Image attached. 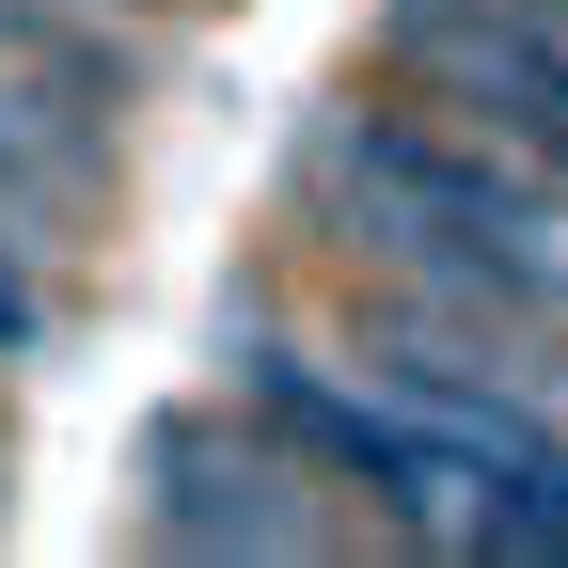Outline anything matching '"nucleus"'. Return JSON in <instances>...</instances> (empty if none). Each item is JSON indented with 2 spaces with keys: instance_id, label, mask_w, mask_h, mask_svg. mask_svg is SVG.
<instances>
[{
  "instance_id": "1",
  "label": "nucleus",
  "mask_w": 568,
  "mask_h": 568,
  "mask_svg": "<svg viewBox=\"0 0 568 568\" xmlns=\"http://www.w3.org/2000/svg\"><path fill=\"white\" fill-rule=\"evenodd\" d=\"M237 410L268 426V443H301L316 489H364L395 552H458L474 537V474L426 443L364 364H316V347H284V332H237Z\"/></svg>"
},
{
  "instance_id": "2",
  "label": "nucleus",
  "mask_w": 568,
  "mask_h": 568,
  "mask_svg": "<svg viewBox=\"0 0 568 568\" xmlns=\"http://www.w3.org/2000/svg\"><path fill=\"white\" fill-rule=\"evenodd\" d=\"M142 506H126V537L142 552H268V568H301V552H364L379 521H347V506H316V458L301 443H268L253 410H159L142 426Z\"/></svg>"
},
{
  "instance_id": "3",
  "label": "nucleus",
  "mask_w": 568,
  "mask_h": 568,
  "mask_svg": "<svg viewBox=\"0 0 568 568\" xmlns=\"http://www.w3.org/2000/svg\"><path fill=\"white\" fill-rule=\"evenodd\" d=\"M395 63L443 80V111H474L568 190V48L537 32V0H395Z\"/></svg>"
},
{
  "instance_id": "4",
  "label": "nucleus",
  "mask_w": 568,
  "mask_h": 568,
  "mask_svg": "<svg viewBox=\"0 0 568 568\" xmlns=\"http://www.w3.org/2000/svg\"><path fill=\"white\" fill-rule=\"evenodd\" d=\"M111 190H126L111 111H80V95H48V80H17V63H0V222H17L32 253H95Z\"/></svg>"
},
{
  "instance_id": "5",
  "label": "nucleus",
  "mask_w": 568,
  "mask_h": 568,
  "mask_svg": "<svg viewBox=\"0 0 568 568\" xmlns=\"http://www.w3.org/2000/svg\"><path fill=\"white\" fill-rule=\"evenodd\" d=\"M48 347H63V253L0 222V364H48Z\"/></svg>"
}]
</instances>
